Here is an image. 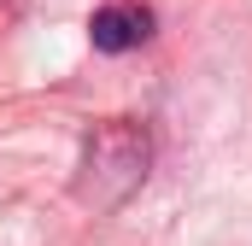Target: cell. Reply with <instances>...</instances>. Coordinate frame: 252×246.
<instances>
[{
  "label": "cell",
  "mask_w": 252,
  "mask_h": 246,
  "mask_svg": "<svg viewBox=\"0 0 252 246\" xmlns=\"http://www.w3.org/2000/svg\"><path fill=\"white\" fill-rule=\"evenodd\" d=\"M147 164H153V141H147V129H135V123L112 118L100 123L88 141H82V199H94V205H124L135 187L147 182Z\"/></svg>",
  "instance_id": "6da1fadb"
},
{
  "label": "cell",
  "mask_w": 252,
  "mask_h": 246,
  "mask_svg": "<svg viewBox=\"0 0 252 246\" xmlns=\"http://www.w3.org/2000/svg\"><path fill=\"white\" fill-rule=\"evenodd\" d=\"M147 35H153V12L135 6V0H112V6H100V12L88 18V41H94L100 53H129V47H141Z\"/></svg>",
  "instance_id": "7a4b0ae2"
}]
</instances>
